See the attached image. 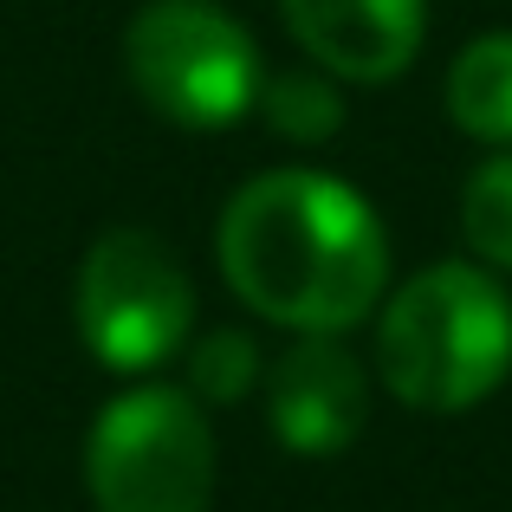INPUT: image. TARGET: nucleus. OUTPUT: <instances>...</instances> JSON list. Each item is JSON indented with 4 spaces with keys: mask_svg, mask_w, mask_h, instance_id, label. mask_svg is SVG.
Returning a JSON list of instances; mask_svg holds the SVG:
<instances>
[{
    "mask_svg": "<svg viewBox=\"0 0 512 512\" xmlns=\"http://www.w3.org/2000/svg\"><path fill=\"white\" fill-rule=\"evenodd\" d=\"M214 253L240 305L286 331L363 325L389 286V240L376 208L338 175L266 169L221 208Z\"/></svg>",
    "mask_w": 512,
    "mask_h": 512,
    "instance_id": "nucleus-1",
    "label": "nucleus"
},
{
    "mask_svg": "<svg viewBox=\"0 0 512 512\" xmlns=\"http://www.w3.org/2000/svg\"><path fill=\"white\" fill-rule=\"evenodd\" d=\"M512 370V299L474 260H441L402 279L376 318V376L422 415L487 402Z\"/></svg>",
    "mask_w": 512,
    "mask_h": 512,
    "instance_id": "nucleus-2",
    "label": "nucleus"
},
{
    "mask_svg": "<svg viewBox=\"0 0 512 512\" xmlns=\"http://www.w3.org/2000/svg\"><path fill=\"white\" fill-rule=\"evenodd\" d=\"M85 480L98 512H208L214 428L188 389L143 383L91 422Z\"/></svg>",
    "mask_w": 512,
    "mask_h": 512,
    "instance_id": "nucleus-3",
    "label": "nucleus"
},
{
    "mask_svg": "<svg viewBox=\"0 0 512 512\" xmlns=\"http://www.w3.org/2000/svg\"><path fill=\"white\" fill-rule=\"evenodd\" d=\"M130 85L182 130H221L260 98L253 33L214 0H150L124 33Z\"/></svg>",
    "mask_w": 512,
    "mask_h": 512,
    "instance_id": "nucleus-4",
    "label": "nucleus"
},
{
    "mask_svg": "<svg viewBox=\"0 0 512 512\" xmlns=\"http://www.w3.org/2000/svg\"><path fill=\"white\" fill-rule=\"evenodd\" d=\"M188 325H195V286L169 240L143 227H111L91 240L78 266V338L104 370H156L188 344Z\"/></svg>",
    "mask_w": 512,
    "mask_h": 512,
    "instance_id": "nucleus-5",
    "label": "nucleus"
},
{
    "mask_svg": "<svg viewBox=\"0 0 512 512\" xmlns=\"http://www.w3.org/2000/svg\"><path fill=\"white\" fill-rule=\"evenodd\" d=\"M266 415L292 454H338L363 435L370 415V376L338 338L305 331L286 357L266 370Z\"/></svg>",
    "mask_w": 512,
    "mask_h": 512,
    "instance_id": "nucleus-6",
    "label": "nucleus"
},
{
    "mask_svg": "<svg viewBox=\"0 0 512 512\" xmlns=\"http://www.w3.org/2000/svg\"><path fill=\"white\" fill-rule=\"evenodd\" d=\"M279 13L292 39L350 85H383L409 72L428 26L422 0H279Z\"/></svg>",
    "mask_w": 512,
    "mask_h": 512,
    "instance_id": "nucleus-7",
    "label": "nucleus"
},
{
    "mask_svg": "<svg viewBox=\"0 0 512 512\" xmlns=\"http://www.w3.org/2000/svg\"><path fill=\"white\" fill-rule=\"evenodd\" d=\"M448 117L474 143L512 150V33H480L448 65Z\"/></svg>",
    "mask_w": 512,
    "mask_h": 512,
    "instance_id": "nucleus-8",
    "label": "nucleus"
},
{
    "mask_svg": "<svg viewBox=\"0 0 512 512\" xmlns=\"http://www.w3.org/2000/svg\"><path fill=\"white\" fill-rule=\"evenodd\" d=\"M461 234L480 266L512 273V150H493L461 188Z\"/></svg>",
    "mask_w": 512,
    "mask_h": 512,
    "instance_id": "nucleus-9",
    "label": "nucleus"
},
{
    "mask_svg": "<svg viewBox=\"0 0 512 512\" xmlns=\"http://www.w3.org/2000/svg\"><path fill=\"white\" fill-rule=\"evenodd\" d=\"M260 117L279 130V137H292V143H325V137H338V124H344V98H338V85L331 78H318V72H279V78H260Z\"/></svg>",
    "mask_w": 512,
    "mask_h": 512,
    "instance_id": "nucleus-10",
    "label": "nucleus"
},
{
    "mask_svg": "<svg viewBox=\"0 0 512 512\" xmlns=\"http://www.w3.org/2000/svg\"><path fill=\"white\" fill-rule=\"evenodd\" d=\"M260 383V344L247 331H208L188 350V396L201 409H227Z\"/></svg>",
    "mask_w": 512,
    "mask_h": 512,
    "instance_id": "nucleus-11",
    "label": "nucleus"
}]
</instances>
